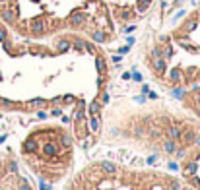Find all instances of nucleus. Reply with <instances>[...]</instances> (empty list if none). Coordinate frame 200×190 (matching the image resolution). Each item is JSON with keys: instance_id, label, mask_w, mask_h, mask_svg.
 Segmentation results:
<instances>
[{"instance_id": "obj_1", "label": "nucleus", "mask_w": 200, "mask_h": 190, "mask_svg": "<svg viewBox=\"0 0 200 190\" xmlns=\"http://www.w3.org/2000/svg\"><path fill=\"white\" fill-rule=\"evenodd\" d=\"M107 120L111 128L105 140L117 138L155 155L181 157L200 142V120L185 109H111Z\"/></svg>"}, {"instance_id": "obj_2", "label": "nucleus", "mask_w": 200, "mask_h": 190, "mask_svg": "<svg viewBox=\"0 0 200 190\" xmlns=\"http://www.w3.org/2000/svg\"><path fill=\"white\" fill-rule=\"evenodd\" d=\"M19 155L43 182L57 184L70 175L76 161V138L58 122H43L21 140Z\"/></svg>"}, {"instance_id": "obj_3", "label": "nucleus", "mask_w": 200, "mask_h": 190, "mask_svg": "<svg viewBox=\"0 0 200 190\" xmlns=\"http://www.w3.org/2000/svg\"><path fill=\"white\" fill-rule=\"evenodd\" d=\"M64 190H196L179 176L158 169H130L97 159L78 171Z\"/></svg>"}, {"instance_id": "obj_4", "label": "nucleus", "mask_w": 200, "mask_h": 190, "mask_svg": "<svg viewBox=\"0 0 200 190\" xmlns=\"http://www.w3.org/2000/svg\"><path fill=\"white\" fill-rule=\"evenodd\" d=\"M179 171L183 182L200 190V142L179 157Z\"/></svg>"}, {"instance_id": "obj_5", "label": "nucleus", "mask_w": 200, "mask_h": 190, "mask_svg": "<svg viewBox=\"0 0 200 190\" xmlns=\"http://www.w3.org/2000/svg\"><path fill=\"white\" fill-rule=\"evenodd\" d=\"M0 190H35V188H33V184L27 178L19 175L16 161L12 157H8L6 169H4L2 176H0Z\"/></svg>"}, {"instance_id": "obj_6", "label": "nucleus", "mask_w": 200, "mask_h": 190, "mask_svg": "<svg viewBox=\"0 0 200 190\" xmlns=\"http://www.w3.org/2000/svg\"><path fill=\"white\" fill-rule=\"evenodd\" d=\"M173 95L183 103L185 111L192 113L200 120V85H192L188 89H179V91H173Z\"/></svg>"}, {"instance_id": "obj_7", "label": "nucleus", "mask_w": 200, "mask_h": 190, "mask_svg": "<svg viewBox=\"0 0 200 190\" xmlns=\"http://www.w3.org/2000/svg\"><path fill=\"white\" fill-rule=\"evenodd\" d=\"M6 163H8V157H2V155H0V176H2V173L6 169Z\"/></svg>"}]
</instances>
